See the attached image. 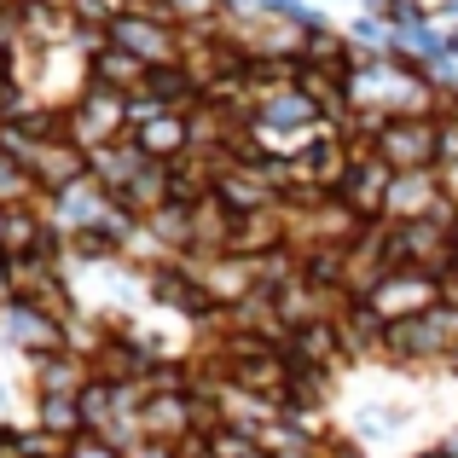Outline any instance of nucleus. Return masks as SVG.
<instances>
[{
  "label": "nucleus",
  "mask_w": 458,
  "mask_h": 458,
  "mask_svg": "<svg viewBox=\"0 0 458 458\" xmlns=\"http://www.w3.org/2000/svg\"><path fill=\"white\" fill-rule=\"evenodd\" d=\"M64 105H70V140H76L81 151L128 140V99L123 93H105V88H88V81H81Z\"/></svg>",
  "instance_id": "obj_1"
},
{
  "label": "nucleus",
  "mask_w": 458,
  "mask_h": 458,
  "mask_svg": "<svg viewBox=\"0 0 458 458\" xmlns=\"http://www.w3.org/2000/svg\"><path fill=\"white\" fill-rule=\"evenodd\" d=\"M146 99H157L163 111H191V105L203 99V88L191 81V70L186 64H157V70H146Z\"/></svg>",
  "instance_id": "obj_14"
},
{
  "label": "nucleus",
  "mask_w": 458,
  "mask_h": 458,
  "mask_svg": "<svg viewBox=\"0 0 458 458\" xmlns=\"http://www.w3.org/2000/svg\"><path fill=\"white\" fill-rule=\"evenodd\" d=\"M134 146L146 163H180V157L191 151V123H186V111H157L146 116V123L134 128Z\"/></svg>",
  "instance_id": "obj_9"
},
{
  "label": "nucleus",
  "mask_w": 458,
  "mask_h": 458,
  "mask_svg": "<svg viewBox=\"0 0 458 458\" xmlns=\"http://www.w3.org/2000/svg\"><path fill=\"white\" fill-rule=\"evenodd\" d=\"M284 354L296 360V366H313V371H343L348 354H343V331H336V319H313V325H296L291 343H284Z\"/></svg>",
  "instance_id": "obj_10"
},
{
  "label": "nucleus",
  "mask_w": 458,
  "mask_h": 458,
  "mask_svg": "<svg viewBox=\"0 0 458 458\" xmlns=\"http://www.w3.org/2000/svg\"><path fill=\"white\" fill-rule=\"evenodd\" d=\"M88 360L81 354H47V360H30V383H35V394H81L88 389Z\"/></svg>",
  "instance_id": "obj_12"
},
{
  "label": "nucleus",
  "mask_w": 458,
  "mask_h": 458,
  "mask_svg": "<svg viewBox=\"0 0 458 458\" xmlns=\"http://www.w3.org/2000/svg\"><path fill=\"white\" fill-rule=\"evenodd\" d=\"M128 458H174V447H163V441H140V447H128Z\"/></svg>",
  "instance_id": "obj_19"
},
{
  "label": "nucleus",
  "mask_w": 458,
  "mask_h": 458,
  "mask_svg": "<svg viewBox=\"0 0 458 458\" xmlns=\"http://www.w3.org/2000/svg\"><path fill=\"white\" fill-rule=\"evenodd\" d=\"M12 302H18V291H12V267H6V256H0V313H6Z\"/></svg>",
  "instance_id": "obj_18"
},
{
  "label": "nucleus",
  "mask_w": 458,
  "mask_h": 458,
  "mask_svg": "<svg viewBox=\"0 0 458 458\" xmlns=\"http://www.w3.org/2000/svg\"><path fill=\"white\" fill-rule=\"evenodd\" d=\"M70 458H128V453L111 447V441H99V436H76L70 441Z\"/></svg>",
  "instance_id": "obj_17"
},
{
  "label": "nucleus",
  "mask_w": 458,
  "mask_h": 458,
  "mask_svg": "<svg viewBox=\"0 0 458 458\" xmlns=\"http://www.w3.org/2000/svg\"><path fill=\"white\" fill-rule=\"evenodd\" d=\"M53 6H70V0H53Z\"/></svg>",
  "instance_id": "obj_23"
},
{
  "label": "nucleus",
  "mask_w": 458,
  "mask_h": 458,
  "mask_svg": "<svg viewBox=\"0 0 458 458\" xmlns=\"http://www.w3.org/2000/svg\"><path fill=\"white\" fill-rule=\"evenodd\" d=\"M146 70H151V64H140L128 47L105 41L99 53H88V64H81V81H88V88H105V93H123V99H134V93L146 88Z\"/></svg>",
  "instance_id": "obj_7"
},
{
  "label": "nucleus",
  "mask_w": 458,
  "mask_h": 458,
  "mask_svg": "<svg viewBox=\"0 0 458 458\" xmlns=\"http://www.w3.org/2000/svg\"><path fill=\"white\" fill-rule=\"evenodd\" d=\"M412 458H453V453H447V447H441V441H436V447H418Z\"/></svg>",
  "instance_id": "obj_20"
},
{
  "label": "nucleus",
  "mask_w": 458,
  "mask_h": 458,
  "mask_svg": "<svg viewBox=\"0 0 458 458\" xmlns=\"http://www.w3.org/2000/svg\"><path fill=\"white\" fill-rule=\"evenodd\" d=\"M0 250H6V209H0Z\"/></svg>",
  "instance_id": "obj_21"
},
{
  "label": "nucleus",
  "mask_w": 458,
  "mask_h": 458,
  "mask_svg": "<svg viewBox=\"0 0 458 458\" xmlns=\"http://www.w3.org/2000/svg\"><path fill=\"white\" fill-rule=\"evenodd\" d=\"M140 168H146V157H140L134 134H128V140H116V146H99V151H88V174L99 180V186L111 191V198H116V191H123L128 180L140 174Z\"/></svg>",
  "instance_id": "obj_13"
},
{
  "label": "nucleus",
  "mask_w": 458,
  "mask_h": 458,
  "mask_svg": "<svg viewBox=\"0 0 458 458\" xmlns=\"http://www.w3.org/2000/svg\"><path fill=\"white\" fill-rule=\"evenodd\" d=\"M389 186H394V168L383 163V157H360V163H348L343 186H336V203H343L354 221L377 226L383 215H389Z\"/></svg>",
  "instance_id": "obj_5"
},
{
  "label": "nucleus",
  "mask_w": 458,
  "mask_h": 458,
  "mask_svg": "<svg viewBox=\"0 0 458 458\" xmlns=\"http://www.w3.org/2000/svg\"><path fill=\"white\" fill-rule=\"evenodd\" d=\"M111 41L128 47V53L140 58V64H180V53H186V35H180V23L168 18H151V12H128V18L111 23Z\"/></svg>",
  "instance_id": "obj_4"
},
{
  "label": "nucleus",
  "mask_w": 458,
  "mask_h": 458,
  "mask_svg": "<svg viewBox=\"0 0 458 458\" xmlns=\"http://www.w3.org/2000/svg\"><path fill=\"white\" fill-rule=\"evenodd\" d=\"M0 331H6V343L18 348L23 360H47V354H64L70 336H64V319H53V313L30 308V302H12L0 313Z\"/></svg>",
  "instance_id": "obj_6"
},
{
  "label": "nucleus",
  "mask_w": 458,
  "mask_h": 458,
  "mask_svg": "<svg viewBox=\"0 0 458 458\" xmlns=\"http://www.w3.org/2000/svg\"><path fill=\"white\" fill-rule=\"evenodd\" d=\"M186 436H191V394H146V406H140V441L180 447Z\"/></svg>",
  "instance_id": "obj_11"
},
{
  "label": "nucleus",
  "mask_w": 458,
  "mask_h": 458,
  "mask_svg": "<svg viewBox=\"0 0 458 458\" xmlns=\"http://www.w3.org/2000/svg\"><path fill=\"white\" fill-rule=\"evenodd\" d=\"M30 424L53 429V436H64V441L88 436V424H81V406H76V394H35V418H30Z\"/></svg>",
  "instance_id": "obj_15"
},
{
  "label": "nucleus",
  "mask_w": 458,
  "mask_h": 458,
  "mask_svg": "<svg viewBox=\"0 0 458 458\" xmlns=\"http://www.w3.org/2000/svg\"><path fill=\"white\" fill-rule=\"evenodd\" d=\"M377 157L394 168V174H429V168H441L436 116H394V123L377 134Z\"/></svg>",
  "instance_id": "obj_2"
},
{
  "label": "nucleus",
  "mask_w": 458,
  "mask_h": 458,
  "mask_svg": "<svg viewBox=\"0 0 458 458\" xmlns=\"http://www.w3.org/2000/svg\"><path fill=\"white\" fill-rule=\"evenodd\" d=\"M6 12H18V0H0V18H6Z\"/></svg>",
  "instance_id": "obj_22"
},
{
  "label": "nucleus",
  "mask_w": 458,
  "mask_h": 458,
  "mask_svg": "<svg viewBox=\"0 0 458 458\" xmlns=\"http://www.w3.org/2000/svg\"><path fill=\"white\" fill-rule=\"evenodd\" d=\"M436 302H441V279L436 273H418V267H394L389 279L366 296V308L377 313L383 325H406V319H418V313H429Z\"/></svg>",
  "instance_id": "obj_3"
},
{
  "label": "nucleus",
  "mask_w": 458,
  "mask_h": 458,
  "mask_svg": "<svg viewBox=\"0 0 458 458\" xmlns=\"http://www.w3.org/2000/svg\"><path fill=\"white\" fill-rule=\"evenodd\" d=\"M30 203H41V186H35L30 163L0 151V209H30Z\"/></svg>",
  "instance_id": "obj_16"
},
{
  "label": "nucleus",
  "mask_w": 458,
  "mask_h": 458,
  "mask_svg": "<svg viewBox=\"0 0 458 458\" xmlns=\"http://www.w3.org/2000/svg\"><path fill=\"white\" fill-rule=\"evenodd\" d=\"M30 174H35V186H41V198H58V191H70L76 180H88V151H81L76 140L35 146L30 151Z\"/></svg>",
  "instance_id": "obj_8"
}]
</instances>
